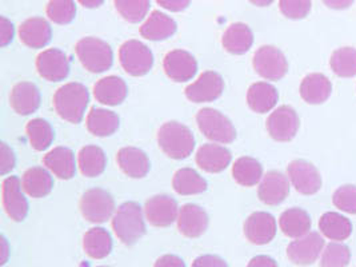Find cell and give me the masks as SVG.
<instances>
[{
    "label": "cell",
    "instance_id": "11a10c76",
    "mask_svg": "<svg viewBox=\"0 0 356 267\" xmlns=\"http://www.w3.org/2000/svg\"><path fill=\"white\" fill-rule=\"evenodd\" d=\"M99 267H107V266H99Z\"/></svg>",
    "mask_w": 356,
    "mask_h": 267
},
{
    "label": "cell",
    "instance_id": "f6af8a7d",
    "mask_svg": "<svg viewBox=\"0 0 356 267\" xmlns=\"http://www.w3.org/2000/svg\"><path fill=\"white\" fill-rule=\"evenodd\" d=\"M15 163H17V159H15L14 151L3 142L0 145V172H1V175L11 172L15 167Z\"/></svg>",
    "mask_w": 356,
    "mask_h": 267
},
{
    "label": "cell",
    "instance_id": "7bdbcfd3",
    "mask_svg": "<svg viewBox=\"0 0 356 267\" xmlns=\"http://www.w3.org/2000/svg\"><path fill=\"white\" fill-rule=\"evenodd\" d=\"M332 202L337 209L348 214H356V186L344 184L334 193Z\"/></svg>",
    "mask_w": 356,
    "mask_h": 267
},
{
    "label": "cell",
    "instance_id": "603a6c76",
    "mask_svg": "<svg viewBox=\"0 0 356 267\" xmlns=\"http://www.w3.org/2000/svg\"><path fill=\"white\" fill-rule=\"evenodd\" d=\"M118 165L120 170L130 178L140 179L145 178L151 163L147 156L146 152L138 147H123L118 151L116 155Z\"/></svg>",
    "mask_w": 356,
    "mask_h": 267
},
{
    "label": "cell",
    "instance_id": "681fc988",
    "mask_svg": "<svg viewBox=\"0 0 356 267\" xmlns=\"http://www.w3.org/2000/svg\"><path fill=\"white\" fill-rule=\"evenodd\" d=\"M154 267H186L184 261L178 257V255H172V254H167L161 257Z\"/></svg>",
    "mask_w": 356,
    "mask_h": 267
},
{
    "label": "cell",
    "instance_id": "7402d4cb",
    "mask_svg": "<svg viewBox=\"0 0 356 267\" xmlns=\"http://www.w3.org/2000/svg\"><path fill=\"white\" fill-rule=\"evenodd\" d=\"M10 104L19 115H31L40 107V91L31 82H20L11 90Z\"/></svg>",
    "mask_w": 356,
    "mask_h": 267
},
{
    "label": "cell",
    "instance_id": "30bf717a",
    "mask_svg": "<svg viewBox=\"0 0 356 267\" xmlns=\"http://www.w3.org/2000/svg\"><path fill=\"white\" fill-rule=\"evenodd\" d=\"M287 174L295 190L303 195H314L322 187V177L318 168L303 159L292 161Z\"/></svg>",
    "mask_w": 356,
    "mask_h": 267
},
{
    "label": "cell",
    "instance_id": "7c38bea8",
    "mask_svg": "<svg viewBox=\"0 0 356 267\" xmlns=\"http://www.w3.org/2000/svg\"><path fill=\"white\" fill-rule=\"evenodd\" d=\"M225 91V81L215 71L203 72L197 81L186 88L187 99L194 103H209L222 97Z\"/></svg>",
    "mask_w": 356,
    "mask_h": 267
},
{
    "label": "cell",
    "instance_id": "d590c367",
    "mask_svg": "<svg viewBox=\"0 0 356 267\" xmlns=\"http://www.w3.org/2000/svg\"><path fill=\"white\" fill-rule=\"evenodd\" d=\"M81 172L87 178H95L104 172L107 166V158L104 151L97 146H86L78 156Z\"/></svg>",
    "mask_w": 356,
    "mask_h": 267
},
{
    "label": "cell",
    "instance_id": "9c48e42d",
    "mask_svg": "<svg viewBox=\"0 0 356 267\" xmlns=\"http://www.w3.org/2000/svg\"><path fill=\"white\" fill-rule=\"evenodd\" d=\"M267 131L276 142H291L296 136L300 120L290 106H280L267 119Z\"/></svg>",
    "mask_w": 356,
    "mask_h": 267
},
{
    "label": "cell",
    "instance_id": "e0dca14e",
    "mask_svg": "<svg viewBox=\"0 0 356 267\" xmlns=\"http://www.w3.org/2000/svg\"><path fill=\"white\" fill-rule=\"evenodd\" d=\"M244 235L254 245H267L276 235V220L268 213L257 211L245 219Z\"/></svg>",
    "mask_w": 356,
    "mask_h": 267
},
{
    "label": "cell",
    "instance_id": "9a60e30c",
    "mask_svg": "<svg viewBox=\"0 0 356 267\" xmlns=\"http://www.w3.org/2000/svg\"><path fill=\"white\" fill-rule=\"evenodd\" d=\"M145 214L149 225L155 227H168L178 220V203L168 195H155L147 200Z\"/></svg>",
    "mask_w": 356,
    "mask_h": 267
},
{
    "label": "cell",
    "instance_id": "ab89813d",
    "mask_svg": "<svg viewBox=\"0 0 356 267\" xmlns=\"http://www.w3.org/2000/svg\"><path fill=\"white\" fill-rule=\"evenodd\" d=\"M116 11L130 23L143 20L149 10V0H113Z\"/></svg>",
    "mask_w": 356,
    "mask_h": 267
},
{
    "label": "cell",
    "instance_id": "4fadbf2b",
    "mask_svg": "<svg viewBox=\"0 0 356 267\" xmlns=\"http://www.w3.org/2000/svg\"><path fill=\"white\" fill-rule=\"evenodd\" d=\"M163 67L165 75L178 83L191 81L197 72V62L194 55L184 50L170 51L163 60Z\"/></svg>",
    "mask_w": 356,
    "mask_h": 267
},
{
    "label": "cell",
    "instance_id": "7a4b0ae2",
    "mask_svg": "<svg viewBox=\"0 0 356 267\" xmlns=\"http://www.w3.org/2000/svg\"><path fill=\"white\" fill-rule=\"evenodd\" d=\"M88 102V90L76 82L62 86L54 95V107L58 115L74 124L81 123Z\"/></svg>",
    "mask_w": 356,
    "mask_h": 267
},
{
    "label": "cell",
    "instance_id": "d4e9b609",
    "mask_svg": "<svg viewBox=\"0 0 356 267\" xmlns=\"http://www.w3.org/2000/svg\"><path fill=\"white\" fill-rule=\"evenodd\" d=\"M95 99L107 106H118L123 103L129 95V87L119 76H106L94 86Z\"/></svg>",
    "mask_w": 356,
    "mask_h": 267
},
{
    "label": "cell",
    "instance_id": "b9f144b4",
    "mask_svg": "<svg viewBox=\"0 0 356 267\" xmlns=\"http://www.w3.org/2000/svg\"><path fill=\"white\" fill-rule=\"evenodd\" d=\"M351 261L350 248L341 243H330L325 246L321 267H347Z\"/></svg>",
    "mask_w": 356,
    "mask_h": 267
},
{
    "label": "cell",
    "instance_id": "db71d44e",
    "mask_svg": "<svg viewBox=\"0 0 356 267\" xmlns=\"http://www.w3.org/2000/svg\"><path fill=\"white\" fill-rule=\"evenodd\" d=\"M254 6H258V7H267L270 6L274 0H250Z\"/></svg>",
    "mask_w": 356,
    "mask_h": 267
},
{
    "label": "cell",
    "instance_id": "6da1fadb",
    "mask_svg": "<svg viewBox=\"0 0 356 267\" xmlns=\"http://www.w3.org/2000/svg\"><path fill=\"white\" fill-rule=\"evenodd\" d=\"M113 229L119 241L132 246L146 234V222L142 207L135 202H126L113 214Z\"/></svg>",
    "mask_w": 356,
    "mask_h": 267
},
{
    "label": "cell",
    "instance_id": "ffe728a7",
    "mask_svg": "<svg viewBox=\"0 0 356 267\" xmlns=\"http://www.w3.org/2000/svg\"><path fill=\"white\" fill-rule=\"evenodd\" d=\"M52 30L43 17H30L19 27L20 42L30 49H43L51 42Z\"/></svg>",
    "mask_w": 356,
    "mask_h": 267
},
{
    "label": "cell",
    "instance_id": "8d00e7d4",
    "mask_svg": "<svg viewBox=\"0 0 356 267\" xmlns=\"http://www.w3.org/2000/svg\"><path fill=\"white\" fill-rule=\"evenodd\" d=\"M232 177L236 184L244 187H252L263 178V167L255 158L242 156L232 166Z\"/></svg>",
    "mask_w": 356,
    "mask_h": 267
},
{
    "label": "cell",
    "instance_id": "f1b7e54d",
    "mask_svg": "<svg viewBox=\"0 0 356 267\" xmlns=\"http://www.w3.org/2000/svg\"><path fill=\"white\" fill-rule=\"evenodd\" d=\"M279 94L273 84L258 82L251 84L247 92V103L250 108L258 114H266L271 111L277 103Z\"/></svg>",
    "mask_w": 356,
    "mask_h": 267
},
{
    "label": "cell",
    "instance_id": "c3c4849f",
    "mask_svg": "<svg viewBox=\"0 0 356 267\" xmlns=\"http://www.w3.org/2000/svg\"><path fill=\"white\" fill-rule=\"evenodd\" d=\"M156 1L159 6H162L163 8L171 13H181L191 3V0H156Z\"/></svg>",
    "mask_w": 356,
    "mask_h": 267
},
{
    "label": "cell",
    "instance_id": "816d5d0a",
    "mask_svg": "<svg viewBox=\"0 0 356 267\" xmlns=\"http://www.w3.org/2000/svg\"><path fill=\"white\" fill-rule=\"evenodd\" d=\"M323 3L328 8L346 10V8H348V7L353 6L354 0H323Z\"/></svg>",
    "mask_w": 356,
    "mask_h": 267
},
{
    "label": "cell",
    "instance_id": "8992f818",
    "mask_svg": "<svg viewBox=\"0 0 356 267\" xmlns=\"http://www.w3.org/2000/svg\"><path fill=\"white\" fill-rule=\"evenodd\" d=\"M119 60L123 70L132 76H145L154 66V55L145 43L127 40L119 49Z\"/></svg>",
    "mask_w": 356,
    "mask_h": 267
},
{
    "label": "cell",
    "instance_id": "74e56055",
    "mask_svg": "<svg viewBox=\"0 0 356 267\" xmlns=\"http://www.w3.org/2000/svg\"><path fill=\"white\" fill-rule=\"evenodd\" d=\"M26 131L29 135L30 143L36 151H44L49 149L55 139V133L52 126L47 120L36 118L27 123Z\"/></svg>",
    "mask_w": 356,
    "mask_h": 267
},
{
    "label": "cell",
    "instance_id": "484cf974",
    "mask_svg": "<svg viewBox=\"0 0 356 267\" xmlns=\"http://www.w3.org/2000/svg\"><path fill=\"white\" fill-rule=\"evenodd\" d=\"M177 22L161 11H154L140 27V35L147 40L161 42L177 33Z\"/></svg>",
    "mask_w": 356,
    "mask_h": 267
},
{
    "label": "cell",
    "instance_id": "7dc6e473",
    "mask_svg": "<svg viewBox=\"0 0 356 267\" xmlns=\"http://www.w3.org/2000/svg\"><path fill=\"white\" fill-rule=\"evenodd\" d=\"M191 267H228L226 261L218 255H202L197 257Z\"/></svg>",
    "mask_w": 356,
    "mask_h": 267
},
{
    "label": "cell",
    "instance_id": "bcb514c9",
    "mask_svg": "<svg viewBox=\"0 0 356 267\" xmlns=\"http://www.w3.org/2000/svg\"><path fill=\"white\" fill-rule=\"evenodd\" d=\"M15 35L14 24L7 17H0V44L1 47L8 46Z\"/></svg>",
    "mask_w": 356,
    "mask_h": 267
},
{
    "label": "cell",
    "instance_id": "f546056e",
    "mask_svg": "<svg viewBox=\"0 0 356 267\" xmlns=\"http://www.w3.org/2000/svg\"><path fill=\"white\" fill-rule=\"evenodd\" d=\"M254 43V33L244 23H232L223 33L222 44L229 54L243 55Z\"/></svg>",
    "mask_w": 356,
    "mask_h": 267
},
{
    "label": "cell",
    "instance_id": "60d3db41",
    "mask_svg": "<svg viewBox=\"0 0 356 267\" xmlns=\"http://www.w3.org/2000/svg\"><path fill=\"white\" fill-rule=\"evenodd\" d=\"M47 17L56 24H70L76 17V6L74 0H49Z\"/></svg>",
    "mask_w": 356,
    "mask_h": 267
},
{
    "label": "cell",
    "instance_id": "ba28073f",
    "mask_svg": "<svg viewBox=\"0 0 356 267\" xmlns=\"http://www.w3.org/2000/svg\"><path fill=\"white\" fill-rule=\"evenodd\" d=\"M252 65L260 76L267 81H280L289 71L284 54L274 46H261L254 55Z\"/></svg>",
    "mask_w": 356,
    "mask_h": 267
},
{
    "label": "cell",
    "instance_id": "d6a6232c",
    "mask_svg": "<svg viewBox=\"0 0 356 267\" xmlns=\"http://www.w3.org/2000/svg\"><path fill=\"white\" fill-rule=\"evenodd\" d=\"M83 248L88 257L94 259H103L108 257L113 250V238L107 230L94 227L84 234Z\"/></svg>",
    "mask_w": 356,
    "mask_h": 267
},
{
    "label": "cell",
    "instance_id": "f35d334b",
    "mask_svg": "<svg viewBox=\"0 0 356 267\" xmlns=\"http://www.w3.org/2000/svg\"><path fill=\"white\" fill-rule=\"evenodd\" d=\"M330 66L340 78H353L356 75V49L341 47L334 51Z\"/></svg>",
    "mask_w": 356,
    "mask_h": 267
},
{
    "label": "cell",
    "instance_id": "83f0119b",
    "mask_svg": "<svg viewBox=\"0 0 356 267\" xmlns=\"http://www.w3.org/2000/svg\"><path fill=\"white\" fill-rule=\"evenodd\" d=\"M332 84L323 74H309L300 84V97L308 104H322L330 98Z\"/></svg>",
    "mask_w": 356,
    "mask_h": 267
},
{
    "label": "cell",
    "instance_id": "d6986e66",
    "mask_svg": "<svg viewBox=\"0 0 356 267\" xmlns=\"http://www.w3.org/2000/svg\"><path fill=\"white\" fill-rule=\"evenodd\" d=\"M209 216L197 204H184L179 210L178 230L187 238H199L209 227Z\"/></svg>",
    "mask_w": 356,
    "mask_h": 267
},
{
    "label": "cell",
    "instance_id": "4dcf8cb0",
    "mask_svg": "<svg viewBox=\"0 0 356 267\" xmlns=\"http://www.w3.org/2000/svg\"><path fill=\"white\" fill-rule=\"evenodd\" d=\"M279 226L289 238H302L311 230V218L303 209L292 207L280 216Z\"/></svg>",
    "mask_w": 356,
    "mask_h": 267
},
{
    "label": "cell",
    "instance_id": "52a82bcc",
    "mask_svg": "<svg viewBox=\"0 0 356 267\" xmlns=\"http://www.w3.org/2000/svg\"><path fill=\"white\" fill-rule=\"evenodd\" d=\"M115 200L113 195L103 188H90L81 198V213L91 223H104L113 217Z\"/></svg>",
    "mask_w": 356,
    "mask_h": 267
},
{
    "label": "cell",
    "instance_id": "2e32d148",
    "mask_svg": "<svg viewBox=\"0 0 356 267\" xmlns=\"http://www.w3.org/2000/svg\"><path fill=\"white\" fill-rule=\"evenodd\" d=\"M3 207L7 216L15 222H23L29 214V202L22 193L17 177H8L3 182Z\"/></svg>",
    "mask_w": 356,
    "mask_h": 267
},
{
    "label": "cell",
    "instance_id": "5bb4252c",
    "mask_svg": "<svg viewBox=\"0 0 356 267\" xmlns=\"http://www.w3.org/2000/svg\"><path fill=\"white\" fill-rule=\"evenodd\" d=\"M36 70L43 79L49 82H60L70 74V59L63 51L49 49L39 54Z\"/></svg>",
    "mask_w": 356,
    "mask_h": 267
},
{
    "label": "cell",
    "instance_id": "f907efd6",
    "mask_svg": "<svg viewBox=\"0 0 356 267\" xmlns=\"http://www.w3.org/2000/svg\"><path fill=\"white\" fill-rule=\"evenodd\" d=\"M247 267H279L275 259L268 255H257L254 257Z\"/></svg>",
    "mask_w": 356,
    "mask_h": 267
},
{
    "label": "cell",
    "instance_id": "4316f807",
    "mask_svg": "<svg viewBox=\"0 0 356 267\" xmlns=\"http://www.w3.org/2000/svg\"><path fill=\"white\" fill-rule=\"evenodd\" d=\"M22 187L31 198H44L54 188V179L46 168L31 167L22 178Z\"/></svg>",
    "mask_w": 356,
    "mask_h": 267
},
{
    "label": "cell",
    "instance_id": "e575fe53",
    "mask_svg": "<svg viewBox=\"0 0 356 267\" xmlns=\"http://www.w3.org/2000/svg\"><path fill=\"white\" fill-rule=\"evenodd\" d=\"M319 229L331 241H344L353 233V223L341 214L328 211L321 218Z\"/></svg>",
    "mask_w": 356,
    "mask_h": 267
},
{
    "label": "cell",
    "instance_id": "ac0fdd59",
    "mask_svg": "<svg viewBox=\"0 0 356 267\" xmlns=\"http://www.w3.org/2000/svg\"><path fill=\"white\" fill-rule=\"evenodd\" d=\"M290 184L284 174L280 171H268L263 178L258 188L259 200L267 206H277L289 197Z\"/></svg>",
    "mask_w": 356,
    "mask_h": 267
},
{
    "label": "cell",
    "instance_id": "cb8c5ba5",
    "mask_svg": "<svg viewBox=\"0 0 356 267\" xmlns=\"http://www.w3.org/2000/svg\"><path fill=\"white\" fill-rule=\"evenodd\" d=\"M43 165L59 179H72L76 172L75 155L68 147H55L43 158Z\"/></svg>",
    "mask_w": 356,
    "mask_h": 267
},
{
    "label": "cell",
    "instance_id": "277c9868",
    "mask_svg": "<svg viewBox=\"0 0 356 267\" xmlns=\"http://www.w3.org/2000/svg\"><path fill=\"white\" fill-rule=\"evenodd\" d=\"M75 51L81 66L92 74L104 72L113 67V49L99 38H83L76 43Z\"/></svg>",
    "mask_w": 356,
    "mask_h": 267
},
{
    "label": "cell",
    "instance_id": "44dd1931",
    "mask_svg": "<svg viewBox=\"0 0 356 267\" xmlns=\"http://www.w3.org/2000/svg\"><path fill=\"white\" fill-rule=\"evenodd\" d=\"M232 161L231 151L220 145L207 143L203 145L196 152V163L202 170L218 174L225 171Z\"/></svg>",
    "mask_w": 356,
    "mask_h": 267
},
{
    "label": "cell",
    "instance_id": "f5cc1de1",
    "mask_svg": "<svg viewBox=\"0 0 356 267\" xmlns=\"http://www.w3.org/2000/svg\"><path fill=\"white\" fill-rule=\"evenodd\" d=\"M78 1L86 8H97L104 3V0H78Z\"/></svg>",
    "mask_w": 356,
    "mask_h": 267
},
{
    "label": "cell",
    "instance_id": "5b68a950",
    "mask_svg": "<svg viewBox=\"0 0 356 267\" xmlns=\"http://www.w3.org/2000/svg\"><path fill=\"white\" fill-rule=\"evenodd\" d=\"M196 123L199 130L212 142L228 145L236 138V130L232 122L220 111L213 108H202L196 114Z\"/></svg>",
    "mask_w": 356,
    "mask_h": 267
},
{
    "label": "cell",
    "instance_id": "1f68e13d",
    "mask_svg": "<svg viewBox=\"0 0 356 267\" xmlns=\"http://www.w3.org/2000/svg\"><path fill=\"white\" fill-rule=\"evenodd\" d=\"M119 122V117L113 111L94 107L88 113L86 124L88 131L92 135L99 138H106L118 131Z\"/></svg>",
    "mask_w": 356,
    "mask_h": 267
},
{
    "label": "cell",
    "instance_id": "8fae6325",
    "mask_svg": "<svg viewBox=\"0 0 356 267\" xmlns=\"http://www.w3.org/2000/svg\"><path fill=\"white\" fill-rule=\"evenodd\" d=\"M323 246L322 235L312 232L291 242L287 248V257L292 264L298 266H308L319 258Z\"/></svg>",
    "mask_w": 356,
    "mask_h": 267
},
{
    "label": "cell",
    "instance_id": "ee69618b",
    "mask_svg": "<svg viewBox=\"0 0 356 267\" xmlns=\"http://www.w3.org/2000/svg\"><path fill=\"white\" fill-rule=\"evenodd\" d=\"M311 0H280L279 8L282 14L292 20L305 19L311 11Z\"/></svg>",
    "mask_w": 356,
    "mask_h": 267
},
{
    "label": "cell",
    "instance_id": "3957f363",
    "mask_svg": "<svg viewBox=\"0 0 356 267\" xmlns=\"http://www.w3.org/2000/svg\"><path fill=\"white\" fill-rule=\"evenodd\" d=\"M158 143L167 156L180 161L193 154L195 136L187 126L179 122H167L158 131Z\"/></svg>",
    "mask_w": 356,
    "mask_h": 267
},
{
    "label": "cell",
    "instance_id": "836d02e7",
    "mask_svg": "<svg viewBox=\"0 0 356 267\" xmlns=\"http://www.w3.org/2000/svg\"><path fill=\"white\" fill-rule=\"evenodd\" d=\"M172 187L179 195H196L207 190V181L194 168H180L172 179Z\"/></svg>",
    "mask_w": 356,
    "mask_h": 267
}]
</instances>
